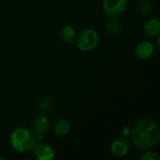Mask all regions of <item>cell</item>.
Wrapping results in <instances>:
<instances>
[{
    "label": "cell",
    "instance_id": "3",
    "mask_svg": "<svg viewBox=\"0 0 160 160\" xmlns=\"http://www.w3.org/2000/svg\"><path fill=\"white\" fill-rule=\"evenodd\" d=\"M99 41L98 33L95 29H85L82 31L75 38L76 45L79 50L82 52H88L95 49Z\"/></svg>",
    "mask_w": 160,
    "mask_h": 160
},
{
    "label": "cell",
    "instance_id": "5",
    "mask_svg": "<svg viewBox=\"0 0 160 160\" xmlns=\"http://www.w3.org/2000/svg\"><path fill=\"white\" fill-rule=\"evenodd\" d=\"M131 148V142L127 136L118 137L111 144V151L116 157H125Z\"/></svg>",
    "mask_w": 160,
    "mask_h": 160
},
{
    "label": "cell",
    "instance_id": "4",
    "mask_svg": "<svg viewBox=\"0 0 160 160\" xmlns=\"http://www.w3.org/2000/svg\"><path fill=\"white\" fill-rule=\"evenodd\" d=\"M128 7V0H104L103 9L109 18L120 16Z\"/></svg>",
    "mask_w": 160,
    "mask_h": 160
},
{
    "label": "cell",
    "instance_id": "14",
    "mask_svg": "<svg viewBox=\"0 0 160 160\" xmlns=\"http://www.w3.org/2000/svg\"><path fill=\"white\" fill-rule=\"evenodd\" d=\"M152 8H153V6H152L151 2H149V1L142 2V4L140 5V10L142 15H148L149 13H151Z\"/></svg>",
    "mask_w": 160,
    "mask_h": 160
},
{
    "label": "cell",
    "instance_id": "13",
    "mask_svg": "<svg viewBox=\"0 0 160 160\" xmlns=\"http://www.w3.org/2000/svg\"><path fill=\"white\" fill-rule=\"evenodd\" d=\"M141 160H160V156L154 151H148L143 153L141 157H140Z\"/></svg>",
    "mask_w": 160,
    "mask_h": 160
},
{
    "label": "cell",
    "instance_id": "6",
    "mask_svg": "<svg viewBox=\"0 0 160 160\" xmlns=\"http://www.w3.org/2000/svg\"><path fill=\"white\" fill-rule=\"evenodd\" d=\"M155 53V45L149 40H143L140 42L135 48V55L142 59L146 60L153 56Z\"/></svg>",
    "mask_w": 160,
    "mask_h": 160
},
{
    "label": "cell",
    "instance_id": "11",
    "mask_svg": "<svg viewBox=\"0 0 160 160\" xmlns=\"http://www.w3.org/2000/svg\"><path fill=\"white\" fill-rule=\"evenodd\" d=\"M69 130H70V124L68 121L65 119L59 120L54 127V132L58 136H65L69 132Z\"/></svg>",
    "mask_w": 160,
    "mask_h": 160
},
{
    "label": "cell",
    "instance_id": "10",
    "mask_svg": "<svg viewBox=\"0 0 160 160\" xmlns=\"http://www.w3.org/2000/svg\"><path fill=\"white\" fill-rule=\"evenodd\" d=\"M60 37L63 39V41L66 43H68V44L74 43L75 38H76V34H75L74 28L70 25L64 26L60 31Z\"/></svg>",
    "mask_w": 160,
    "mask_h": 160
},
{
    "label": "cell",
    "instance_id": "7",
    "mask_svg": "<svg viewBox=\"0 0 160 160\" xmlns=\"http://www.w3.org/2000/svg\"><path fill=\"white\" fill-rule=\"evenodd\" d=\"M33 151L36 158L39 160H51L54 158L53 149L50 145L43 142H36Z\"/></svg>",
    "mask_w": 160,
    "mask_h": 160
},
{
    "label": "cell",
    "instance_id": "12",
    "mask_svg": "<svg viewBox=\"0 0 160 160\" xmlns=\"http://www.w3.org/2000/svg\"><path fill=\"white\" fill-rule=\"evenodd\" d=\"M106 29L112 34H117L121 30V24L116 20H110L106 22Z\"/></svg>",
    "mask_w": 160,
    "mask_h": 160
},
{
    "label": "cell",
    "instance_id": "1",
    "mask_svg": "<svg viewBox=\"0 0 160 160\" xmlns=\"http://www.w3.org/2000/svg\"><path fill=\"white\" fill-rule=\"evenodd\" d=\"M130 134L134 144L142 150L153 148L160 140L159 128L151 118L140 119L131 129Z\"/></svg>",
    "mask_w": 160,
    "mask_h": 160
},
{
    "label": "cell",
    "instance_id": "15",
    "mask_svg": "<svg viewBox=\"0 0 160 160\" xmlns=\"http://www.w3.org/2000/svg\"><path fill=\"white\" fill-rule=\"evenodd\" d=\"M51 100L50 99H48V98H46V99H44V100H42V102H41V104H40V106H41V109H45V110H47V109H49L50 107H51Z\"/></svg>",
    "mask_w": 160,
    "mask_h": 160
},
{
    "label": "cell",
    "instance_id": "8",
    "mask_svg": "<svg viewBox=\"0 0 160 160\" xmlns=\"http://www.w3.org/2000/svg\"><path fill=\"white\" fill-rule=\"evenodd\" d=\"M160 24L158 19L152 18L145 22L143 25V33L147 38H156L159 35Z\"/></svg>",
    "mask_w": 160,
    "mask_h": 160
},
{
    "label": "cell",
    "instance_id": "16",
    "mask_svg": "<svg viewBox=\"0 0 160 160\" xmlns=\"http://www.w3.org/2000/svg\"><path fill=\"white\" fill-rule=\"evenodd\" d=\"M130 132H131V129L128 127H124L123 128V131H122L123 136H128L130 134Z\"/></svg>",
    "mask_w": 160,
    "mask_h": 160
},
{
    "label": "cell",
    "instance_id": "9",
    "mask_svg": "<svg viewBox=\"0 0 160 160\" xmlns=\"http://www.w3.org/2000/svg\"><path fill=\"white\" fill-rule=\"evenodd\" d=\"M32 127L34 128L36 132L38 133H44L47 131L49 128V119L45 114H38L37 115L33 122H32Z\"/></svg>",
    "mask_w": 160,
    "mask_h": 160
},
{
    "label": "cell",
    "instance_id": "2",
    "mask_svg": "<svg viewBox=\"0 0 160 160\" xmlns=\"http://www.w3.org/2000/svg\"><path fill=\"white\" fill-rule=\"evenodd\" d=\"M36 140L32 133L23 128H15L10 134V144L19 153L29 152L33 150Z\"/></svg>",
    "mask_w": 160,
    "mask_h": 160
}]
</instances>
